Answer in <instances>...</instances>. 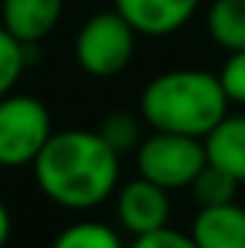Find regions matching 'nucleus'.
Here are the masks:
<instances>
[{"instance_id":"3","label":"nucleus","mask_w":245,"mask_h":248,"mask_svg":"<svg viewBox=\"0 0 245 248\" xmlns=\"http://www.w3.org/2000/svg\"><path fill=\"white\" fill-rule=\"evenodd\" d=\"M208 165L202 139L150 130L136 147V170L141 179L165 187L168 193L184 190Z\"/></svg>"},{"instance_id":"18","label":"nucleus","mask_w":245,"mask_h":248,"mask_svg":"<svg viewBox=\"0 0 245 248\" xmlns=\"http://www.w3.org/2000/svg\"><path fill=\"white\" fill-rule=\"evenodd\" d=\"M12 237V214H9V205L0 199V248H6Z\"/></svg>"},{"instance_id":"1","label":"nucleus","mask_w":245,"mask_h":248,"mask_svg":"<svg viewBox=\"0 0 245 248\" xmlns=\"http://www.w3.org/2000/svg\"><path fill=\"white\" fill-rule=\"evenodd\" d=\"M38 190L63 211L87 214L101 208L122 185V156L98 130H55L32 162Z\"/></svg>"},{"instance_id":"17","label":"nucleus","mask_w":245,"mask_h":248,"mask_svg":"<svg viewBox=\"0 0 245 248\" xmlns=\"http://www.w3.org/2000/svg\"><path fill=\"white\" fill-rule=\"evenodd\" d=\"M127 248H196V243L190 240V234H182L176 228H159L153 234H144V237H136Z\"/></svg>"},{"instance_id":"7","label":"nucleus","mask_w":245,"mask_h":248,"mask_svg":"<svg viewBox=\"0 0 245 248\" xmlns=\"http://www.w3.org/2000/svg\"><path fill=\"white\" fill-rule=\"evenodd\" d=\"M202 0H116V12L144 38H168L184 29Z\"/></svg>"},{"instance_id":"4","label":"nucleus","mask_w":245,"mask_h":248,"mask_svg":"<svg viewBox=\"0 0 245 248\" xmlns=\"http://www.w3.org/2000/svg\"><path fill=\"white\" fill-rule=\"evenodd\" d=\"M49 107L26 93L0 98V168H29L52 136Z\"/></svg>"},{"instance_id":"8","label":"nucleus","mask_w":245,"mask_h":248,"mask_svg":"<svg viewBox=\"0 0 245 248\" xmlns=\"http://www.w3.org/2000/svg\"><path fill=\"white\" fill-rule=\"evenodd\" d=\"M187 234L196 248H245V208L237 199L199 208Z\"/></svg>"},{"instance_id":"13","label":"nucleus","mask_w":245,"mask_h":248,"mask_svg":"<svg viewBox=\"0 0 245 248\" xmlns=\"http://www.w3.org/2000/svg\"><path fill=\"white\" fill-rule=\"evenodd\" d=\"M35 49H38V44H20L12 32H6L0 26V98L15 93L23 72L38 58Z\"/></svg>"},{"instance_id":"2","label":"nucleus","mask_w":245,"mask_h":248,"mask_svg":"<svg viewBox=\"0 0 245 248\" xmlns=\"http://www.w3.org/2000/svg\"><path fill=\"white\" fill-rule=\"evenodd\" d=\"M228 95L208 69H168L150 78L138 95V116L150 130L205 139L228 116Z\"/></svg>"},{"instance_id":"10","label":"nucleus","mask_w":245,"mask_h":248,"mask_svg":"<svg viewBox=\"0 0 245 248\" xmlns=\"http://www.w3.org/2000/svg\"><path fill=\"white\" fill-rule=\"evenodd\" d=\"M208 165L225 170L240 185H245V113H228L205 139Z\"/></svg>"},{"instance_id":"14","label":"nucleus","mask_w":245,"mask_h":248,"mask_svg":"<svg viewBox=\"0 0 245 248\" xmlns=\"http://www.w3.org/2000/svg\"><path fill=\"white\" fill-rule=\"evenodd\" d=\"M141 116H133V113H127V110H116V113H110V116H104L101 124H98V136L119 153H130V150H136L138 144H141V139H144V130H141Z\"/></svg>"},{"instance_id":"11","label":"nucleus","mask_w":245,"mask_h":248,"mask_svg":"<svg viewBox=\"0 0 245 248\" xmlns=\"http://www.w3.org/2000/svg\"><path fill=\"white\" fill-rule=\"evenodd\" d=\"M208 38L225 52L245 49V0H214L205 15Z\"/></svg>"},{"instance_id":"5","label":"nucleus","mask_w":245,"mask_h":248,"mask_svg":"<svg viewBox=\"0 0 245 248\" xmlns=\"http://www.w3.org/2000/svg\"><path fill=\"white\" fill-rule=\"evenodd\" d=\"M136 32L116 9L92 15L75 35L72 52L81 72L92 78H113L124 72L136 55Z\"/></svg>"},{"instance_id":"16","label":"nucleus","mask_w":245,"mask_h":248,"mask_svg":"<svg viewBox=\"0 0 245 248\" xmlns=\"http://www.w3.org/2000/svg\"><path fill=\"white\" fill-rule=\"evenodd\" d=\"M225 95L231 104L245 107V49L243 52H228V58L222 63V69L216 72Z\"/></svg>"},{"instance_id":"12","label":"nucleus","mask_w":245,"mask_h":248,"mask_svg":"<svg viewBox=\"0 0 245 248\" xmlns=\"http://www.w3.org/2000/svg\"><path fill=\"white\" fill-rule=\"evenodd\" d=\"M49 248H127L119 225L101 219H75L55 234Z\"/></svg>"},{"instance_id":"15","label":"nucleus","mask_w":245,"mask_h":248,"mask_svg":"<svg viewBox=\"0 0 245 248\" xmlns=\"http://www.w3.org/2000/svg\"><path fill=\"white\" fill-rule=\"evenodd\" d=\"M237 187L240 182L234 176H228L225 170L214 168V165H205L202 173L193 179V185L187 187L196 199L199 208H211V205H225V202H234L237 199Z\"/></svg>"},{"instance_id":"6","label":"nucleus","mask_w":245,"mask_h":248,"mask_svg":"<svg viewBox=\"0 0 245 248\" xmlns=\"http://www.w3.org/2000/svg\"><path fill=\"white\" fill-rule=\"evenodd\" d=\"M170 193L141 176L119 185L116 190V225L122 234L144 237L170 225Z\"/></svg>"},{"instance_id":"9","label":"nucleus","mask_w":245,"mask_h":248,"mask_svg":"<svg viewBox=\"0 0 245 248\" xmlns=\"http://www.w3.org/2000/svg\"><path fill=\"white\" fill-rule=\"evenodd\" d=\"M63 0H3L0 26L20 44H41L61 20Z\"/></svg>"}]
</instances>
